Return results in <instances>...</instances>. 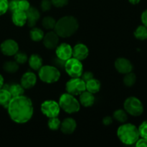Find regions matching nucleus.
<instances>
[{"mask_svg": "<svg viewBox=\"0 0 147 147\" xmlns=\"http://www.w3.org/2000/svg\"><path fill=\"white\" fill-rule=\"evenodd\" d=\"M19 64L16 61H7L3 65V69L8 73H15L19 70Z\"/></svg>", "mask_w": 147, "mask_h": 147, "instance_id": "25", "label": "nucleus"}, {"mask_svg": "<svg viewBox=\"0 0 147 147\" xmlns=\"http://www.w3.org/2000/svg\"><path fill=\"white\" fill-rule=\"evenodd\" d=\"M1 53L6 56H14L19 51L18 43L14 40L8 39L2 42L0 45Z\"/></svg>", "mask_w": 147, "mask_h": 147, "instance_id": "10", "label": "nucleus"}, {"mask_svg": "<svg viewBox=\"0 0 147 147\" xmlns=\"http://www.w3.org/2000/svg\"><path fill=\"white\" fill-rule=\"evenodd\" d=\"M29 65L34 70H39L42 66V59L39 55L32 54L28 59Z\"/></svg>", "mask_w": 147, "mask_h": 147, "instance_id": "20", "label": "nucleus"}, {"mask_svg": "<svg viewBox=\"0 0 147 147\" xmlns=\"http://www.w3.org/2000/svg\"><path fill=\"white\" fill-rule=\"evenodd\" d=\"M124 110L133 116H139L143 113L144 106L139 98L131 96L126 99L123 103Z\"/></svg>", "mask_w": 147, "mask_h": 147, "instance_id": "6", "label": "nucleus"}, {"mask_svg": "<svg viewBox=\"0 0 147 147\" xmlns=\"http://www.w3.org/2000/svg\"><path fill=\"white\" fill-rule=\"evenodd\" d=\"M53 4L51 2V0H42L41 4V9L43 11H48L51 9Z\"/></svg>", "mask_w": 147, "mask_h": 147, "instance_id": "35", "label": "nucleus"}, {"mask_svg": "<svg viewBox=\"0 0 147 147\" xmlns=\"http://www.w3.org/2000/svg\"><path fill=\"white\" fill-rule=\"evenodd\" d=\"M113 123V118L111 116H106L103 119V123L105 126H110Z\"/></svg>", "mask_w": 147, "mask_h": 147, "instance_id": "41", "label": "nucleus"}, {"mask_svg": "<svg viewBox=\"0 0 147 147\" xmlns=\"http://www.w3.org/2000/svg\"><path fill=\"white\" fill-rule=\"evenodd\" d=\"M141 0H129V2L132 4H137L140 2Z\"/></svg>", "mask_w": 147, "mask_h": 147, "instance_id": "44", "label": "nucleus"}, {"mask_svg": "<svg viewBox=\"0 0 147 147\" xmlns=\"http://www.w3.org/2000/svg\"><path fill=\"white\" fill-rule=\"evenodd\" d=\"M59 37L55 31L48 32L43 37V45L48 50H54L59 45Z\"/></svg>", "mask_w": 147, "mask_h": 147, "instance_id": "11", "label": "nucleus"}, {"mask_svg": "<svg viewBox=\"0 0 147 147\" xmlns=\"http://www.w3.org/2000/svg\"><path fill=\"white\" fill-rule=\"evenodd\" d=\"M14 56L15 61L18 64H24L28 60V57H27V54L24 53H18L17 52Z\"/></svg>", "mask_w": 147, "mask_h": 147, "instance_id": "31", "label": "nucleus"}, {"mask_svg": "<svg viewBox=\"0 0 147 147\" xmlns=\"http://www.w3.org/2000/svg\"><path fill=\"white\" fill-rule=\"evenodd\" d=\"M65 90L73 96H78L86 90V82L81 78H72L66 83Z\"/></svg>", "mask_w": 147, "mask_h": 147, "instance_id": "8", "label": "nucleus"}, {"mask_svg": "<svg viewBox=\"0 0 147 147\" xmlns=\"http://www.w3.org/2000/svg\"><path fill=\"white\" fill-rule=\"evenodd\" d=\"M38 71L40 80L48 84L58 81L60 78V70L55 66L42 65Z\"/></svg>", "mask_w": 147, "mask_h": 147, "instance_id": "5", "label": "nucleus"}, {"mask_svg": "<svg viewBox=\"0 0 147 147\" xmlns=\"http://www.w3.org/2000/svg\"><path fill=\"white\" fill-rule=\"evenodd\" d=\"M30 4L27 0H19L18 9L23 11H27L30 9Z\"/></svg>", "mask_w": 147, "mask_h": 147, "instance_id": "33", "label": "nucleus"}, {"mask_svg": "<svg viewBox=\"0 0 147 147\" xmlns=\"http://www.w3.org/2000/svg\"><path fill=\"white\" fill-rule=\"evenodd\" d=\"M56 24V20L53 17L47 16L43 18L42 21V27L46 30H54Z\"/></svg>", "mask_w": 147, "mask_h": 147, "instance_id": "29", "label": "nucleus"}, {"mask_svg": "<svg viewBox=\"0 0 147 147\" xmlns=\"http://www.w3.org/2000/svg\"><path fill=\"white\" fill-rule=\"evenodd\" d=\"M113 117L115 120L120 122V123H125L128 120L127 112L125 110L118 109L113 112Z\"/></svg>", "mask_w": 147, "mask_h": 147, "instance_id": "26", "label": "nucleus"}, {"mask_svg": "<svg viewBox=\"0 0 147 147\" xmlns=\"http://www.w3.org/2000/svg\"><path fill=\"white\" fill-rule=\"evenodd\" d=\"M7 89L10 92L12 98L22 96L24 93V88L22 86L21 84L14 83L10 86Z\"/></svg>", "mask_w": 147, "mask_h": 147, "instance_id": "23", "label": "nucleus"}, {"mask_svg": "<svg viewBox=\"0 0 147 147\" xmlns=\"http://www.w3.org/2000/svg\"><path fill=\"white\" fill-rule=\"evenodd\" d=\"M80 78H81L86 83L87 81H88V80H91L92 78H94V76H93L92 72L86 71V72H83V73H82Z\"/></svg>", "mask_w": 147, "mask_h": 147, "instance_id": "38", "label": "nucleus"}, {"mask_svg": "<svg viewBox=\"0 0 147 147\" xmlns=\"http://www.w3.org/2000/svg\"><path fill=\"white\" fill-rule=\"evenodd\" d=\"M65 70L71 78H80L83 73V66L81 61L75 57L66 60Z\"/></svg>", "mask_w": 147, "mask_h": 147, "instance_id": "7", "label": "nucleus"}, {"mask_svg": "<svg viewBox=\"0 0 147 147\" xmlns=\"http://www.w3.org/2000/svg\"><path fill=\"white\" fill-rule=\"evenodd\" d=\"M115 67L121 74H126L132 72L134 67L131 61L124 57H119L115 61Z\"/></svg>", "mask_w": 147, "mask_h": 147, "instance_id": "13", "label": "nucleus"}, {"mask_svg": "<svg viewBox=\"0 0 147 147\" xmlns=\"http://www.w3.org/2000/svg\"><path fill=\"white\" fill-rule=\"evenodd\" d=\"M18 2L19 0H11L9 1V9L14 12V11L18 9Z\"/></svg>", "mask_w": 147, "mask_h": 147, "instance_id": "39", "label": "nucleus"}, {"mask_svg": "<svg viewBox=\"0 0 147 147\" xmlns=\"http://www.w3.org/2000/svg\"><path fill=\"white\" fill-rule=\"evenodd\" d=\"M80 103L84 107H91L95 103V96L93 93H90L88 90H85L81 94H80Z\"/></svg>", "mask_w": 147, "mask_h": 147, "instance_id": "19", "label": "nucleus"}, {"mask_svg": "<svg viewBox=\"0 0 147 147\" xmlns=\"http://www.w3.org/2000/svg\"><path fill=\"white\" fill-rule=\"evenodd\" d=\"M27 14V24L30 27L32 28L37 24V21L40 17V13L39 10L35 7H30V9L26 11Z\"/></svg>", "mask_w": 147, "mask_h": 147, "instance_id": "17", "label": "nucleus"}, {"mask_svg": "<svg viewBox=\"0 0 147 147\" xmlns=\"http://www.w3.org/2000/svg\"><path fill=\"white\" fill-rule=\"evenodd\" d=\"M142 22L143 23V25H144L145 27H147V9L143 11V13L142 14Z\"/></svg>", "mask_w": 147, "mask_h": 147, "instance_id": "42", "label": "nucleus"}, {"mask_svg": "<svg viewBox=\"0 0 147 147\" xmlns=\"http://www.w3.org/2000/svg\"><path fill=\"white\" fill-rule=\"evenodd\" d=\"M4 78H3V76L0 74V89H1L3 87H4Z\"/></svg>", "mask_w": 147, "mask_h": 147, "instance_id": "43", "label": "nucleus"}, {"mask_svg": "<svg viewBox=\"0 0 147 147\" xmlns=\"http://www.w3.org/2000/svg\"><path fill=\"white\" fill-rule=\"evenodd\" d=\"M9 10L8 0H0V16L5 14Z\"/></svg>", "mask_w": 147, "mask_h": 147, "instance_id": "34", "label": "nucleus"}, {"mask_svg": "<svg viewBox=\"0 0 147 147\" xmlns=\"http://www.w3.org/2000/svg\"><path fill=\"white\" fill-rule=\"evenodd\" d=\"M123 81L125 86H127V87H131L136 83V76L132 72L126 73V74H125Z\"/></svg>", "mask_w": 147, "mask_h": 147, "instance_id": "28", "label": "nucleus"}, {"mask_svg": "<svg viewBox=\"0 0 147 147\" xmlns=\"http://www.w3.org/2000/svg\"><path fill=\"white\" fill-rule=\"evenodd\" d=\"M78 27L79 23L76 17L73 16H65L56 22L54 31L59 37L66 38L73 35Z\"/></svg>", "mask_w": 147, "mask_h": 147, "instance_id": "2", "label": "nucleus"}, {"mask_svg": "<svg viewBox=\"0 0 147 147\" xmlns=\"http://www.w3.org/2000/svg\"><path fill=\"white\" fill-rule=\"evenodd\" d=\"M69 0H51L53 5L55 7H63L67 5Z\"/></svg>", "mask_w": 147, "mask_h": 147, "instance_id": "37", "label": "nucleus"}, {"mask_svg": "<svg viewBox=\"0 0 147 147\" xmlns=\"http://www.w3.org/2000/svg\"><path fill=\"white\" fill-rule=\"evenodd\" d=\"M58 103L60 109L69 114L77 113L80 109V102L75 98L74 96L68 93L61 95Z\"/></svg>", "mask_w": 147, "mask_h": 147, "instance_id": "4", "label": "nucleus"}, {"mask_svg": "<svg viewBox=\"0 0 147 147\" xmlns=\"http://www.w3.org/2000/svg\"><path fill=\"white\" fill-rule=\"evenodd\" d=\"M135 144L137 147H147V139L144 138H141L138 139Z\"/></svg>", "mask_w": 147, "mask_h": 147, "instance_id": "40", "label": "nucleus"}, {"mask_svg": "<svg viewBox=\"0 0 147 147\" xmlns=\"http://www.w3.org/2000/svg\"><path fill=\"white\" fill-rule=\"evenodd\" d=\"M11 98L12 96L8 89L4 88L0 89V106L7 109Z\"/></svg>", "mask_w": 147, "mask_h": 147, "instance_id": "21", "label": "nucleus"}, {"mask_svg": "<svg viewBox=\"0 0 147 147\" xmlns=\"http://www.w3.org/2000/svg\"><path fill=\"white\" fill-rule=\"evenodd\" d=\"M60 125H61V121L57 117L49 118L47 126L50 130L57 131L58 129H60Z\"/></svg>", "mask_w": 147, "mask_h": 147, "instance_id": "30", "label": "nucleus"}, {"mask_svg": "<svg viewBox=\"0 0 147 147\" xmlns=\"http://www.w3.org/2000/svg\"><path fill=\"white\" fill-rule=\"evenodd\" d=\"M37 83V76L32 72H26L21 78V83L24 89H30Z\"/></svg>", "mask_w": 147, "mask_h": 147, "instance_id": "15", "label": "nucleus"}, {"mask_svg": "<svg viewBox=\"0 0 147 147\" xmlns=\"http://www.w3.org/2000/svg\"><path fill=\"white\" fill-rule=\"evenodd\" d=\"M138 130L140 137L147 139V120L141 123L139 127L138 128Z\"/></svg>", "mask_w": 147, "mask_h": 147, "instance_id": "32", "label": "nucleus"}, {"mask_svg": "<svg viewBox=\"0 0 147 147\" xmlns=\"http://www.w3.org/2000/svg\"><path fill=\"white\" fill-rule=\"evenodd\" d=\"M117 136L126 145L135 144L140 137L138 128L132 123H125L119 126L117 130Z\"/></svg>", "mask_w": 147, "mask_h": 147, "instance_id": "3", "label": "nucleus"}, {"mask_svg": "<svg viewBox=\"0 0 147 147\" xmlns=\"http://www.w3.org/2000/svg\"><path fill=\"white\" fill-rule=\"evenodd\" d=\"M88 54V48L83 43H78L73 48V57L80 61L87 58Z\"/></svg>", "mask_w": 147, "mask_h": 147, "instance_id": "14", "label": "nucleus"}, {"mask_svg": "<svg viewBox=\"0 0 147 147\" xmlns=\"http://www.w3.org/2000/svg\"><path fill=\"white\" fill-rule=\"evenodd\" d=\"M86 90H88L90 93H98L100 90V87H101V85H100V82L96 78H92L91 80H88L86 83Z\"/></svg>", "mask_w": 147, "mask_h": 147, "instance_id": "22", "label": "nucleus"}, {"mask_svg": "<svg viewBox=\"0 0 147 147\" xmlns=\"http://www.w3.org/2000/svg\"><path fill=\"white\" fill-rule=\"evenodd\" d=\"M27 14L26 11L21 10H16L12 12L11 20L14 25L17 27H23L24 24H27Z\"/></svg>", "mask_w": 147, "mask_h": 147, "instance_id": "18", "label": "nucleus"}, {"mask_svg": "<svg viewBox=\"0 0 147 147\" xmlns=\"http://www.w3.org/2000/svg\"><path fill=\"white\" fill-rule=\"evenodd\" d=\"M77 127L76 121L73 118H66L61 122L60 129L65 134H71Z\"/></svg>", "mask_w": 147, "mask_h": 147, "instance_id": "16", "label": "nucleus"}, {"mask_svg": "<svg viewBox=\"0 0 147 147\" xmlns=\"http://www.w3.org/2000/svg\"><path fill=\"white\" fill-rule=\"evenodd\" d=\"M30 38L32 41L40 42L42 40L43 37L45 36V33L41 29L37 28V27H32L30 30Z\"/></svg>", "mask_w": 147, "mask_h": 147, "instance_id": "24", "label": "nucleus"}, {"mask_svg": "<svg viewBox=\"0 0 147 147\" xmlns=\"http://www.w3.org/2000/svg\"><path fill=\"white\" fill-rule=\"evenodd\" d=\"M134 36L137 40H145L147 39V27L144 25H140L136 29Z\"/></svg>", "mask_w": 147, "mask_h": 147, "instance_id": "27", "label": "nucleus"}, {"mask_svg": "<svg viewBox=\"0 0 147 147\" xmlns=\"http://www.w3.org/2000/svg\"><path fill=\"white\" fill-rule=\"evenodd\" d=\"M10 119L17 123H25L32 119L34 113L32 102L24 95L13 97L7 108Z\"/></svg>", "mask_w": 147, "mask_h": 147, "instance_id": "1", "label": "nucleus"}, {"mask_svg": "<svg viewBox=\"0 0 147 147\" xmlns=\"http://www.w3.org/2000/svg\"><path fill=\"white\" fill-rule=\"evenodd\" d=\"M65 60H63L59 57H56L53 60V63L55 65V67H57V69H64L65 70Z\"/></svg>", "mask_w": 147, "mask_h": 147, "instance_id": "36", "label": "nucleus"}, {"mask_svg": "<svg viewBox=\"0 0 147 147\" xmlns=\"http://www.w3.org/2000/svg\"><path fill=\"white\" fill-rule=\"evenodd\" d=\"M56 55L63 60H67L73 57V47L67 43H61L56 47Z\"/></svg>", "mask_w": 147, "mask_h": 147, "instance_id": "12", "label": "nucleus"}, {"mask_svg": "<svg viewBox=\"0 0 147 147\" xmlns=\"http://www.w3.org/2000/svg\"><path fill=\"white\" fill-rule=\"evenodd\" d=\"M41 111L47 118L57 117L60 112V105L55 100H45L41 104Z\"/></svg>", "mask_w": 147, "mask_h": 147, "instance_id": "9", "label": "nucleus"}]
</instances>
